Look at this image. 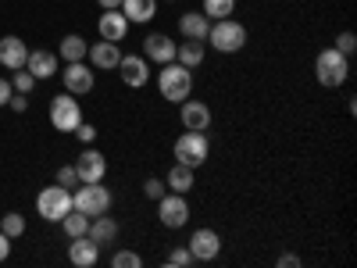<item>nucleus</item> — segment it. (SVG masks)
<instances>
[{"label": "nucleus", "instance_id": "9", "mask_svg": "<svg viewBox=\"0 0 357 268\" xmlns=\"http://www.w3.org/2000/svg\"><path fill=\"white\" fill-rule=\"evenodd\" d=\"M114 72L122 75V82L132 86V89H143L146 82H151V61H146L143 54H122V61H118Z\"/></svg>", "mask_w": 357, "mask_h": 268}, {"label": "nucleus", "instance_id": "1", "mask_svg": "<svg viewBox=\"0 0 357 268\" xmlns=\"http://www.w3.org/2000/svg\"><path fill=\"white\" fill-rule=\"evenodd\" d=\"M250 33H247V25L243 22H236V18H218L211 22V29H207V47L218 50V54H240L247 47Z\"/></svg>", "mask_w": 357, "mask_h": 268}, {"label": "nucleus", "instance_id": "14", "mask_svg": "<svg viewBox=\"0 0 357 268\" xmlns=\"http://www.w3.org/2000/svg\"><path fill=\"white\" fill-rule=\"evenodd\" d=\"M178 118H183V126H186V129H193V133H207V126H211V107H207L204 100L186 97L183 104H178Z\"/></svg>", "mask_w": 357, "mask_h": 268}, {"label": "nucleus", "instance_id": "31", "mask_svg": "<svg viewBox=\"0 0 357 268\" xmlns=\"http://www.w3.org/2000/svg\"><path fill=\"white\" fill-rule=\"evenodd\" d=\"M111 268H143V258L136 251H118L111 258Z\"/></svg>", "mask_w": 357, "mask_h": 268}, {"label": "nucleus", "instance_id": "23", "mask_svg": "<svg viewBox=\"0 0 357 268\" xmlns=\"http://www.w3.org/2000/svg\"><path fill=\"white\" fill-rule=\"evenodd\" d=\"M204 54H207V43L204 40H183L175 47V61L186 65V68H200L204 65Z\"/></svg>", "mask_w": 357, "mask_h": 268}, {"label": "nucleus", "instance_id": "13", "mask_svg": "<svg viewBox=\"0 0 357 268\" xmlns=\"http://www.w3.org/2000/svg\"><path fill=\"white\" fill-rule=\"evenodd\" d=\"M175 40H168L165 33H151V36H146L143 40V57H146V61H151V65H168V61H175Z\"/></svg>", "mask_w": 357, "mask_h": 268}, {"label": "nucleus", "instance_id": "6", "mask_svg": "<svg viewBox=\"0 0 357 268\" xmlns=\"http://www.w3.org/2000/svg\"><path fill=\"white\" fill-rule=\"evenodd\" d=\"M36 211H40V218L43 222H61L68 211H72V190H65V186H47V190H40V197H36Z\"/></svg>", "mask_w": 357, "mask_h": 268}, {"label": "nucleus", "instance_id": "30", "mask_svg": "<svg viewBox=\"0 0 357 268\" xmlns=\"http://www.w3.org/2000/svg\"><path fill=\"white\" fill-rule=\"evenodd\" d=\"M54 183H57V186H65V190H75V186H79V172H75V165H61V168H57Z\"/></svg>", "mask_w": 357, "mask_h": 268}, {"label": "nucleus", "instance_id": "7", "mask_svg": "<svg viewBox=\"0 0 357 268\" xmlns=\"http://www.w3.org/2000/svg\"><path fill=\"white\" fill-rule=\"evenodd\" d=\"M79 122H82V107H79L75 94H68V89H65L61 97L50 100V126L57 133H75Z\"/></svg>", "mask_w": 357, "mask_h": 268}, {"label": "nucleus", "instance_id": "15", "mask_svg": "<svg viewBox=\"0 0 357 268\" xmlns=\"http://www.w3.org/2000/svg\"><path fill=\"white\" fill-rule=\"evenodd\" d=\"M68 261L75 268H93L100 261V244H93L89 236H75V240L68 244Z\"/></svg>", "mask_w": 357, "mask_h": 268}, {"label": "nucleus", "instance_id": "12", "mask_svg": "<svg viewBox=\"0 0 357 268\" xmlns=\"http://www.w3.org/2000/svg\"><path fill=\"white\" fill-rule=\"evenodd\" d=\"M75 172H79V183H100L107 175V158L100 151H93V143H89L75 161Z\"/></svg>", "mask_w": 357, "mask_h": 268}, {"label": "nucleus", "instance_id": "17", "mask_svg": "<svg viewBox=\"0 0 357 268\" xmlns=\"http://www.w3.org/2000/svg\"><path fill=\"white\" fill-rule=\"evenodd\" d=\"M129 18L122 15V11H104L100 15V22H97V33H100V40H111V43H118V40H126V33H129Z\"/></svg>", "mask_w": 357, "mask_h": 268}, {"label": "nucleus", "instance_id": "11", "mask_svg": "<svg viewBox=\"0 0 357 268\" xmlns=\"http://www.w3.org/2000/svg\"><path fill=\"white\" fill-rule=\"evenodd\" d=\"M93 86H97V68H93V65H86V61H68V68H65V89H68V94L86 97Z\"/></svg>", "mask_w": 357, "mask_h": 268}, {"label": "nucleus", "instance_id": "35", "mask_svg": "<svg viewBox=\"0 0 357 268\" xmlns=\"http://www.w3.org/2000/svg\"><path fill=\"white\" fill-rule=\"evenodd\" d=\"M75 136H79V143L89 147V143L97 140V129H93V126H86V122H79V126H75Z\"/></svg>", "mask_w": 357, "mask_h": 268}, {"label": "nucleus", "instance_id": "5", "mask_svg": "<svg viewBox=\"0 0 357 268\" xmlns=\"http://www.w3.org/2000/svg\"><path fill=\"white\" fill-rule=\"evenodd\" d=\"M72 207H79V211L89 215V218L107 215V211H111V190L104 186V179H100V183H82V186L72 193Z\"/></svg>", "mask_w": 357, "mask_h": 268}, {"label": "nucleus", "instance_id": "22", "mask_svg": "<svg viewBox=\"0 0 357 268\" xmlns=\"http://www.w3.org/2000/svg\"><path fill=\"white\" fill-rule=\"evenodd\" d=\"M122 11L129 22H136V25H146V22H154V15H158V0H122Z\"/></svg>", "mask_w": 357, "mask_h": 268}, {"label": "nucleus", "instance_id": "3", "mask_svg": "<svg viewBox=\"0 0 357 268\" xmlns=\"http://www.w3.org/2000/svg\"><path fill=\"white\" fill-rule=\"evenodd\" d=\"M314 79L325 86V89H336L350 79V57L340 54L336 47H325L318 57H314Z\"/></svg>", "mask_w": 357, "mask_h": 268}, {"label": "nucleus", "instance_id": "24", "mask_svg": "<svg viewBox=\"0 0 357 268\" xmlns=\"http://www.w3.org/2000/svg\"><path fill=\"white\" fill-rule=\"evenodd\" d=\"M193 183H197L193 168H190V165H178V161H175V165L168 168V175H165V186H168L172 193H190Z\"/></svg>", "mask_w": 357, "mask_h": 268}, {"label": "nucleus", "instance_id": "21", "mask_svg": "<svg viewBox=\"0 0 357 268\" xmlns=\"http://www.w3.org/2000/svg\"><path fill=\"white\" fill-rule=\"evenodd\" d=\"M86 236L93 244H114L118 240V222L111 218V215H97V218H89V229H86Z\"/></svg>", "mask_w": 357, "mask_h": 268}, {"label": "nucleus", "instance_id": "19", "mask_svg": "<svg viewBox=\"0 0 357 268\" xmlns=\"http://www.w3.org/2000/svg\"><path fill=\"white\" fill-rule=\"evenodd\" d=\"M25 57H29V47L22 36H4L0 40V65L4 68H25Z\"/></svg>", "mask_w": 357, "mask_h": 268}, {"label": "nucleus", "instance_id": "29", "mask_svg": "<svg viewBox=\"0 0 357 268\" xmlns=\"http://www.w3.org/2000/svg\"><path fill=\"white\" fill-rule=\"evenodd\" d=\"M0 232L11 236V240H18V236L25 232V218H22L18 211H8L4 218H0Z\"/></svg>", "mask_w": 357, "mask_h": 268}, {"label": "nucleus", "instance_id": "39", "mask_svg": "<svg viewBox=\"0 0 357 268\" xmlns=\"http://www.w3.org/2000/svg\"><path fill=\"white\" fill-rule=\"evenodd\" d=\"M11 258V236L0 232V261H8Z\"/></svg>", "mask_w": 357, "mask_h": 268}, {"label": "nucleus", "instance_id": "28", "mask_svg": "<svg viewBox=\"0 0 357 268\" xmlns=\"http://www.w3.org/2000/svg\"><path fill=\"white\" fill-rule=\"evenodd\" d=\"M36 82H40V79L29 72V68H15V75H11V89H15V94H33Z\"/></svg>", "mask_w": 357, "mask_h": 268}, {"label": "nucleus", "instance_id": "2", "mask_svg": "<svg viewBox=\"0 0 357 268\" xmlns=\"http://www.w3.org/2000/svg\"><path fill=\"white\" fill-rule=\"evenodd\" d=\"M158 89H161V97H165L168 104H183V100L193 94V68L178 65V61L161 65V72H158Z\"/></svg>", "mask_w": 357, "mask_h": 268}, {"label": "nucleus", "instance_id": "4", "mask_svg": "<svg viewBox=\"0 0 357 268\" xmlns=\"http://www.w3.org/2000/svg\"><path fill=\"white\" fill-rule=\"evenodd\" d=\"M172 154H175V161H178V165H190V168L197 172V168L207 161V154H211V143H207V133H193V129H186L183 136L175 140Z\"/></svg>", "mask_w": 357, "mask_h": 268}, {"label": "nucleus", "instance_id": "25", "mask_svg": "<svg viewBox=\"0 0 357 268\" xmlns=\"http://www.w3.org/2000/svg\"><path fill=\"white\" fill-rule=\"evenodd\" d=\"M86 50H89V43L72 33V36L61 40V50H57V57H65V65H68V61H86Z\"/></svg>", "mask_w": 357, "mask_h": 268}, {"label": "nucleus", "instance_id": "32", "mask_svg": "<svg viewBox=\"0 0 357 268\" xmlns=\"http://www.w3.org/2000/svg\"><path fill=\"white\" fill-rule=\"evenodd\" d=\"M168 265H172V268H190V265H193L190 247H172V251H168Z\"/></svg>", "mask_w": 357, "mask_h": 268}, {"label": "nucleus", "instance_id": "16", "mask_svg": "<svg viewBox=\"0 0 357 268\" xmlns=\"http://www.w3.org/2000/svg\"><path fill=\"white\" fill-rule=\"evenodd\" d=\"M86 57H89L93 68L111 72V68H118V61H122V50H118V43H111V40H97L93 47L86 50Z\"/></svg>", "mask_w": 357, "mask_h": 268}, {"label": "nucleus", "instance_id": "33", "mask_svg": "<svg viewBox=\"0 0 357 268\" xmlns=\"http://www.w3.org/2000/svg\"><path fill=\"white\" fill-rule=\"evenodd\" d=\"M336 50H340V54H347V57L357 50V36L350 33V29H343V33L336 36Z\"/></svg>", "mask_w": 357, "mask_h": 268}, {"label": "nucleus", "instance_id": "10", "mask_svg": "<svg viewBox=\"0 0 357 268\" xmlns=\"http://www.w3.org/2000/svg\"><path fill=\"white\" fill-rule=\"evenodd\" d=\"M190 254H193V261H215L218 254H222V236L215 232V229H193V236H190Z\"/></svg>", "mask_w": 357, "mask_h": 268}, {"label": "nucleus", "instance_id": "34", "mask_svg": "<svg viewBox=\"0 0 357 268\" xmlns=\"http://www.w3.org/2000/svg\"><path fill=\"white\" fill-rule=\"evenodd\" d=\"M143 193L151 197V200H161V197L168 193V186H165V179H146V183H143Z\"/></svg>", "mask_w": 357, "mask_h": 268}, {"label": "nucleus", "instance_id": "8", "mask_svg": "<svg viewBox=\"0 0 357 268\" xmlns=\"http://www.w3.org/2000/svg\"><path fill=\"white\" fill-rule=\"evenodd\" d=\"M158 218L165 229H183L190 222V200L186 193H165L158 200Z\"/></svg>", "mask_w": 357, "mask_h": 268}, {"label": "nucleus", "instance_id": "36", "mask_svg": "<svg viewBox=\"0 0 357 268\" xmlns=\"http://www.w3.org/2000/svg\"><path fill=\"white\" fill-rule=\"evenodd\" d=\"M8 107H11V111H18V114H22V111H25V107H29V94H11V100H8Z\"/></svg>", "mask_w": 357, "mask_h": 268}, {"label": "nucleus", "instance_id": "40", "mask_svg": "<svg viewBox=\"0 0 357 268\" xmlns=\"http://www.w3.org/2000/svg\"><path fill=\"white\" fill-rule=\"evenodd\" d=\"M100 11H114V8H122V0H97Z\"/></svg>", "mask_w": 357, "mask_h": 268}, {"label": "nucleus", "instance_id": "18", "mask_svg": "<svg viewBox=\"0 0 357 268\" xmlns=\"http://www.w3.org/2000/svg\"><path fill=\"white\" fill-rule=\"evenodd\" d=\"M207 29H211V18L204 11H183L178 15V36L183 40H207Z\"/></svg>", "mask_w": 357, "mask_h": 268}, {"label": "nucleus", "instance_id": "41", "mask_svg": "<svg viewBox=\"0 0 357 268\" xmlns=\"http://www.w3.org/2000/svg\"><path fill=\"white\" fill-rule=\"evenodd\" d=\"M168 4H172V0H168Z\"/></svg>", "mask_w": 357, "mask_h": 268}, {"label": "nucleus", "instance_id": "27", "mask_svg": "<svg viewBox=\"0 0 357 268\" xmlns=\"http://www.w3.org/2000/svg\"><path fill=\"white\" fill-rule=\"evenodd\" d=\"M200 11L211 18V22H218V18H232L236 0H200Z\"/></svg>", "mask_w": 357, "mask_h": 268}, {"label": "nucleus", "instance_id": "26", "mask_svg": "<svg viewBox=\"0 0 357 268\" xmlns=\"http://www.w3.org/2000/svg\"><path fill=\"white\" fill-rule=\"evenodd\" d=\"M61 229H65L68 240H75V236H86V229H89V215H82L79 207H72V211L61 218Z\"/></svg>", "mask_w": 357, "mask_h": 268}, {"label": "nucleus", "instance_id": "20", "mask_svg": "<svg viewBox=\"0 0 357 268\" xmlns=\"http://www.w3.org/2000/svg\"><path fill=\"white\" fill-rule=\"evenodd\" d=\"M25 68L33 72L36 79H50V75L57 72V54H54V50H29Z\"/></svg>", "mask_w": 357, "mask_h": 268}, {"label": "nucleus", "instance_id": "37", "mask_svg": "<svg viewBox=\"0 0 357 268\" xmlns=\"http://www.w3.org/2000/svg\"><path fill=\"white\" fill-rule=\"evenodd\" d=\"M11 94H15V89H11V79H0V107L11 100Z\"/></svg>", "mask_w": 357, "mask_h": 268}, {"label": "nucleus", "instance_id": "38", "mask_svg": "<svg viewBox=\"0 0 357 268\" xmlns=\"http://www.w3.org/2000/svg\"><path fill=\"white\" fill-rule=\"evenodd\" d=\"M279 268H301V258L296 254H279Z\"/></svg>", "mask_w": 357, "mask_h": 268}]
</instances>
